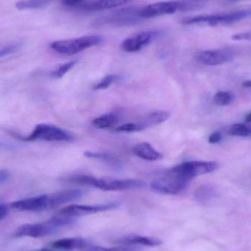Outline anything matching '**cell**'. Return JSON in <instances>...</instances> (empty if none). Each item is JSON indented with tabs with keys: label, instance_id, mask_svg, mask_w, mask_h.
I'll return each mask as SVG.
<instances>
[{
	"label": "cell",
	"instance_id": "6da1fadb",
	"mask_svg": "<svg viewBox=\"0 0 251 251\" xmlns=\"http://www.w3.org/2000/svg\"><path fill=\"white\" fill-rule=\"evenodd\" d=\"M13 137L22 141L31 142L36 140L50 142H72L75 137L70 132L55 126L41 124L37 125L30 134L22 136L15 131H10Z\"/></svg>",
	"mask_w": 251,
	"mask_h": 251
},
{
	"label": "cell",
	"instance_id": "7a4b0ae2",
	"mask_svg": "<svg viewBox=\"0 0 251 251\" xmlns=\"http://www.w3.org/2000/svg\"><path fill=\"white\" fill-rule=\"evenodd\" d=\"M102 42L103 38L100 35H86L72 39L54 41L50 47L59 54L73 55L87 49L100 45Z\"/></svg>",
	"mask_w": 251,
	"mask_h": 251
},
{
	"label": "cell",
	"instance_id": "3957f363",
	"mask_svg": "<svg viewBox=\"0 0 251 251\" xmlns=\"http://www.w3.org/2000/svg\"><path fill=\"white\" fill-rule=\"evenodd\" d=\"M190 181L171 168L162 176L153 180L151 184V188L162 194L176 195L185 190Z\"/></svg>",
	"mask_w": 251,
	"mask_h": 251
},
{
	"label": "cell",
	"instance_id": "277c9868",
	"mask_svg": "<svg viewBox=\"0 0 251 251\" xmlns=\"http://www.w3.org/2000/svg\"><path fill=\"white\" fill-rule=\"evenodd\" d=\"M250 14L251 12L249 10H240L231 13L200 15L184 19L183 24L186 25H204L211 26L231 25L248 17Z\"/></svg>",
	"mask_w": 251,
	"mask_h": 251
},
{
	"label": "cell",
	"instance_id": "5b68a950",
	"mask_svg": "<svg viewBox=\"0 0 251 251\" xmlns=\"http://www.w3.org/2000/svg\"><path fill=\"white\" fill-rule=\"evenodd\" d=\"M86 185L91 186L104 191H120L142 188L145 187V182L137 179L97 178L92 176L88 175Z\"/></svg>",
	"mask_w": 251,
	"mask_h": 251
},
{
	"label": "cell",
	"instance_id": "8992f818",
	"mask_svg": "<svg viewBox=\"0 0 251 251\" xmlns=\"http://www.w3.org/2000/svg\"><path fill=\"white\" fill-rule=\"evenodd\" d=\"M140 9L137 7H128L116 10L97 21V25H108L115 26H128L136 25L141 21Z\"/></svg>",
	"mask_w": 251,
	"mask_h": 251
},
{
	"label": "cell",
	"instance_id": "52a82bcc",
	"mask_svg": "<svg viewBox=\"0 0 251 251\" xmlns=\"http://www.w3.org/2000/svg\"><path fill=\"white\" fill-rule=\"evenodd\" d=\"M170 116L171 114L166 111L153 112L143 116L141 119H139L138 122L119 126L114 130L116 131H123V132L143 131L149 127L159 125L166 122L169 119Z\"/></svg>",
	"mask_w": 251,
	"mask_h": 251
},
{
	"label": "cell",
	"instance_id": "ba28073f",
	"mask_svg": "<svg viewBox=\"0 0 251 251\" xmlns=\"http://www.w3.org/2000/svg\"><path fill=\"white\" fill-rule=\"evenodd\" d=\"M171 168L192 181L195 177L210 174L216 171L218 168V163L216 162L192 161L184 162Z\"/></svg>",
	"mask_w": 251,
	"mask_h": 251
},
{
	"label": "cell",
	"instance_id": "9c48e42d",
	"mask_svg": "<svg viewBox=\"0 0 251 251\" xmlns=\"http://www.w3.org/2000/svg\"><path fill=\"white\" fill-rule=\"evenodd\" d=\"M162 31L159 29L143 31L126 38L122 44V48L126 52H135L150 44L162 35Z\"/></svg>",
	"mask_w": 251,
	"mask_h": 251
},
{
	"label": "cell",
	"instance_id": "30bf717a",
	"mask_svg": "<svg viewBox=\"0 0 251 251\" xmlns=\"http://www.w3.org/2000/svg\"><path fill=\"white\" fill-rule=\"evenodd\" d=\"M118 206L119 204L116 203L98 205H71L62 209L58 214L75 218L76 217L83 216V215L112 210L116 209Z\"/></svg>",
	"mask_w": 251,
	"mask_h": 251
},
{
	"label": "cell",
	"instance_id": "8fae6325",
	"mask_svg": "<svg viewBox=\"0 0 251 251\" xmlns=\"http://www.w3.org/2000/svg\"><path fill=\"white\" fill-rule=\"evenodd\" d=\"M177 11H179V1H159L140 8V16L142 19H151L165 15L174 14Z\"/></svg>",
	"mask_w": 251,
	"mask_h": 251
},
{
	"label": "cell",
	"instance_id": "7c38bea8",
	"mask_svg": "<svg viewBox=\"0 0 251 251\" xmlns=\"http://www.w3.org/2000/svg\"><path fill=\"white\" fill-rule=\"evenodd\" d=\"M234 59V52L228 49L206 50L200 51L196 55V60L206 66H219L228 63Z\"/></svg>",
	"mask_w": 251,
	"mask_h": 251
},
{
	"label": "cell",
	"instance_id": "4fadbf2b",
	"mask_svg": "<svg viewBox=\"0 0 251 251\" xmlns=\"http://www.w3.org/2000/svg\"><path fill=\"white\" fill-rule=\"evenodd\" d=\"M57 229L50 221L41 224H24L16 229L15 235L18 237L40 238L53 234Z\"/></svg>",
	"mask_w": 251,
	"mask_h": 251
},
{
	"label": "cell",
	"instance_id": "5bb4252c",
	"mask_svg": "<svg viewBox=\"0 0 251 251\" xmlns=\"http://www.w3.org/2000/svg\"><path fill=\"white\" fill-rule=\"evenodd\" d=\"M10 206L16 210L25 212H42L50 209L48 194L16 201Z\"/></svg>",
	"mask_w": 251,
	"mask_h": 251
},
{
	"label": "cell",
	"instance_id": "9a60e30c",
	"mask_svg": "<svg viewBox=\"0 0 251 251\" xmlns=\"http://www.w3.org/2000/svg\"><path fill=\"white\" fill-rule=\"evenodd\" d=\"M82 195L83 193L79 190H63L52 194H48L49 208L52 209L79 200L82 197Z\"/></svg>",
	"mask_w": 251,
	"mask_h": 251
},
{
	"label": "cell",
	"instance_id": "2e32d148",
	"mask_svg": "<svg viewBox=\"0 0 251 251\" xmlns=\"http://www.w3.org/2000/svg\"><path fill=\"white\" fill-rule=\"evenodd\" d=\"M132 151L136 156L147 161L159 160L163 157V155L160 152L156 151L150 143L146 142L134 146Z\"/></svg>",
	"mask_w": 251,
	"mask_h": 251
},
{
	"label": "cell",
	"instance_id": "e0dca14e",
	"mask_svg": "<svg viewBox=\"0 0 251 251\" xmlns=\"http://www.w3.org/2000/svg\"><path fill=\"white\" fill-rule=\"evenodd\" d=\"M88 242L82 238H65L57 240L51 244L53 249L57 250L72 251L75 249H85L88 247Z\"/></svg>",
	"mask_w": 251,
	"mask_h": 251
},
{
	"label": "cell",
	"instance_id": "ac0fdd59",
	"mask_svg": "<svg viewBox=\"0 0 251 251\" xmlns=\"http://www.w3.org/2000/svg\"><path fill=\"white\" fill-rule=\"evenodd\" d=\"M133 0H98L85 4L82 7L84 10L91 11H100V10H110L120 7L124 4H128Z\"/></svg>",
	"mask_w": 251,
	"mask_h": 251
},
{
	"label": "cell",
	"instance_id": "d6986e66",
	"mask_svg": "<svg viewBox=\"0 0 251 251\" xmlns=\"http://www.w3.org/2000/svg\"><path fill=\"white\" fill-rule=\"evenodd\" d=\"M118 243L128 245V246H150V247H156L162 244V240L159 239L142 237V236H130L119 240Z\"/></svg>",
	"mask_w": 251,
	"mask_h": 251
},
{
	"label": "cell",
	"instance_id": "ffe728a7",
	"mask_svg": "<svg viewBox=\"0 0 251 251\" xmlns=\"http://www.w3.org/2000/svg\"><path fill=\"white\" fill-rule=\"evenodd\" d=\"M194 196L198 201L204 203L215 198L217 196V192L213 186L203 184L196 189Z\"/></svg>",
	"mask_w": 251,
	"mask_h": 251
},
{
	"label": "cell",
	"instance_id": "44dd1931",
	"mask_svg": "<svg viewBox=\"0 0 251 251\" xmlns=\"http://www.w3.org/2000/svg\"><path fill=\"white\" fill-rule=\"evenodd\" d=\"M119 122V115L112 113L102 115L94 119L92 125L97 128H107L116 125Z\"/></svg>",
	"mask_w": 251,
	"mask_h": 251
},
{
	"label": "cell",
	"instance_id": "7402d4cb",
	"mask_svg": "<svg viewBox=\"0 0 251 251\" xmlns=\"http://www.w3.org/2000/svg\"><path fill=\"white\" fill-rule=\"evenodd\" d=\"M54 1V0H22L16 4V7L20 10H34L46 7Z\"/></svg>",
	"mask_w": 251,
	"mask_h": 251
},
{
	"label": "cell",
	"instance_id": "603a6c76",
	"mask_svg": "<svg viewBox=\"0 0 251 251\" xmlns=\"http://www.w3.org/2000/svg\"><path fill=\"white\" fill-rule=\"evenodd\" d=\"M179 11L187 12L201 8L207 0H180Z\"/></svg>",
	"mask_w": 251,
	"mask_h": 251
},
{
	"label": "cell",
	"instance_id": "cb8c5ba5",
	"mask_svg": "<svg viewBox=\"0 0 251 251\" xmlns=\"http://www.w3.org/2000/svg\"><path fill=\"white\" fill-rule=\"evenodd\" d=\"M234 95L231 91H220L214 97V102L219 106H227L234 101Z\"/></svg>",
	"mask_w": 251,
	"mask_h": 251
},
{
	"label": "cell",
	"instance_id": "d4e9b609",
	"mask_svg": "<svg viewBox=\"0 0 251 251\" xmlns=\"http://www.w3.org/2000/svg\"><path fill=\"white\" fill-rule=\"evenodd\" d=\"M86 251H140L141 249L137 246H128L124 245L123 246H119L115 248H104L100 246H89L85 249Z\"/></svg>",
	"mask_w": 251,
	"mask_h": 251
},
{
	"label": "cell",
	"instance_id": "484cf974",
	"mask_svg": "<svg viewBox=\"0 0 251 251\" xmlns=\"http://www.w3.org/2000/svg\"><path fill=\"white\" fill-rule=\"evenodd\" d=\"M228 133L236 137H248L251 135V126L244 124H236L229 128Z\"/></svg>",
	"mask_w": 251,
	"mask_h": 251
},
{
	"label": "cell",
	"instance_id": "4316f807",
	"mask_svg": "<svg viewBox=\"0 0 251 251\" xmlns=\"http://www.w3.org/2000/svg\"><path fill=\"white\" fill-rule=\"evenodd\" d=\"M76 63H77V61L74 60V61L69 62V63L60 65L55 70L51 72V76H52V77L55 78V79H60V78L63 77Z\"/></svg>",
	"mask_w": 251,
	"mask_h": 251
},
{
	"label": "cell",
	"instance_id": "83f0119b",
	"mask_svg": "<svg viewBox=\"0 0 251 251\" xmlns=\"http://www.w3.org/2000/svg\"><path fill=\"white\" fill-rule=\"evenodd\" d=\"M119 78V76H117V75H107V76H104L103 79H101L98 83L96 84V85H94V89L97 90V91L107 89V88H109V87H110L113 82L118 80Z\"/></svg>",
	"mask_w": 251,
	"mask_h": 251
},
{
	"label": "cell",
	"instance_id": "f1b7e54d",
	"mask_svg": "<svg viewBox=\"0 0 251 251\" xmlns=\"http://www.w3.org/2000/svg\"><path fill=\"white\" fill-rule=\"evenodd\" d=\"M84 156L91 159H101V160L107 161L109 162H116L115 158L111 155L107 154L101 152L85 151Z\"/></svg>",
	"mask_w": 251,
	"mask_h": 251
},
{
	"label": "cell",
	"instance_id": "f546056e",
	"mask_svg": "<svg viewBox=\"0 0 251 251\" xmlns=\"http://www.w3.org/2000/svg\"><path fill=\"white\" fill-rule=\"evenodd\" d=\"M22 44L21 43H16V44H11L7 46L4 48L0 50V58L10 55V54H14L16 51H19L22 48Z\"/></svg>",
	"mask_w": 251,
	"mask_h": 251
},
{
	"label": "cell",
	"instance_id": "4dcf8cb0",
	"mask_svg": "<svg viewBox=\"0 0 251 251\" xmlns=\"http://www.w3.org/2000/svg\"><path fill=\"white\" fill-rule=\"evenodd\" d=\"M231 38L234 40V41H251V29H250V30L245 31V32L234 34V35L231 37Z\"/></svg>",
	"mask_w": 251,
	"mask_h": 251
},
{
	"label": "cell",
	"instance_id": "1f68e13d",
	"mask_svg": "<svg viewBox=\"0 0 251 251\" xmlns=\"http://www.w3.org/2000/svg\"><path fill=\"white\" fill-rule=\"evenodd\" d=\"M223 136L219 131H215L212 133L209 137V143L211 144H216L222 140Z\"/></svg>",
	"mask_w": 251,
	"mask_h": 251
},
{
	"label": "cell",
	"instance_id": "d6a6232c",
	"mask_svg": "<svg viewBox=\"0 0 251 251\" xmlns=\"http://www.w3.org/2000/svg\"><path fill=\"white\" fill-rule=\"evenodd\" d=\"M10 178V172L7 169L0 170V184H4Z\"/></svg>",
	"mask_w": 251,
	"mask_h": 251
},
{
	"label": "cell",
	"instance_id": "836d02e7",
	"mask_svg": "<svg viewBox=\"0 0 251 251\" xmlns=\"http://www.w3.org/2000/svg\"><path fill=\"white\" fill-rule=\"evenodd\" d=\"M9 209L7 205L0 203V221L4 220L8 215Z\"/></svg>",
	"mask_w": 251,
	"mask_h": 251
},
{
	"label": "cell",
	"instance_id": "e575fe53",
	"mask_svg": "<svg viewBox=\"0 0 251 251\" xmlns=\"http://www.w3.org/2000/svg\"><path fill=\"white\" fill-rule=\"evenodd\" d=\"M243 87H246V88H251V80L246 81V82H243Z\"/></svg>",
	"mask_w": 251,
	"mask_h": 251
},
{
	"label": "cell",
	"instance_id": "d590c367",
	"mask_svg": "<svg viewBox=\"0 0 251 251\" xmlns=\"http://www.w3.org/2000/svg\"><path fill=\"white\" fill-rule=\"evenodd\" d=\"M246 122L251 123V113L246 117Z\"/></svg>",
	"mask_w": 251,
	"mask_h": 251
},
{
	"label": "cell",
	"instance_id": "8d00e7d4",
	"mask_svg": "<svg viewBox=\"0 0 251 251\" xmlns=\"http://www.w3.org/2000/svg\"><path fill=\"white\" fill-rule=\"evenodd\" d=\"M35 251H51V250H49V249H40V250H37Z\"/></svg>",
	"mask_w": 251,
	"mask_h": 251
}]
</instances>
